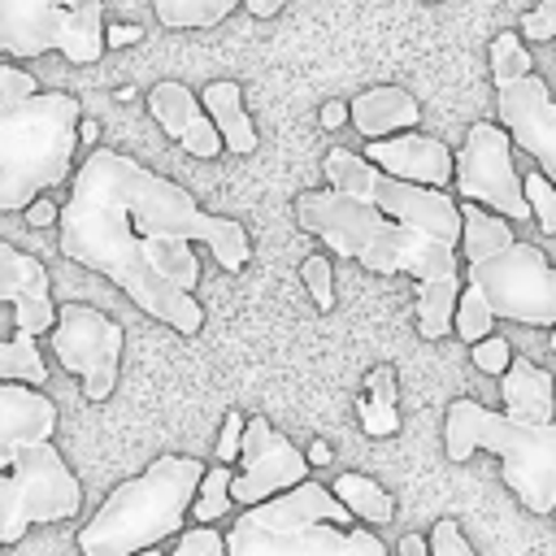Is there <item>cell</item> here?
Segmentation results:
<instances>
[{
	"label": "cell",
	"mask_w": 556,
	"mask_h": 556,
	"mask_svg": "<svg viewBox=\"0 0 556 556\" xmlns=\"http://www.w3.org/2000/svg\"><path fill=\"white\" fill-rule=\"evenodd\" d=\"M191 243H208L226 274L252 261L243 222L200 208L182 182L117 148H91L70 178V200L56 204L61 256L104 274L139 313L178 334L204 330V308L195 300L200 256Z\"/></svg>",
	"instance_id": "obj_1"
},
{
	"label": "cell",
	"mask_w": 556,
	"mask_h": 556,
	"mask_svg": "<svg viewBox=\"0 0 556 556\" xmlns=\"http://www.w3.org/2000/svg\"><path fill=\"white\" fill-rule=\"evenodd\" d=\"M326 187L295 195V222L334 256L369 274H408L417 282V334L443 339L460 291V213L452 191L387 178L352 148L321 161Z\"/></svg>",
	"instance_id": "obj_2"
},
{
	"label": "cell",
	"mask_w": 556,
	"mask_h": 556,
	"mask_svg": "<svg viewBox=\"0 0 556 556\" xmlns=\"http://www.w3.org/2000/svg\"><path fill=\"white\" fill-rule=\"evenodd\" d=\"M52 434L56 404L43 387L0 382V547H13L35 526L70 521L83 508V482Z\"/></svg>",
	"instance_id": "obj_3"
},
{
	"label": "cell",
	"mask_w": 556,
	"mask_h": 556,
	"mask_svg": "<svg viewBox=\"0 0 556 556\" xmlns=\"http://www.w3.org/2000/svg\"><path fill=\"white\" fill-rule=\"evenodd\" d=\"M78 148V100L39 91L30 70L0 65V213L26 208L70 178Z\"/></svg>",
	"instance_id": "obj_4"
},
{
	"label": "cell",
	"mask_w": 556,
	"mask_h": 556,
	"mask_svg": "<svg viewBox=\"0 0 556 556\" xmlns=\"http://www.w3.org/2000/svg\"><path fill=\"white\" fill-rule=\"evenodd\" d=\"M460 213V239H456V261H465V282L482 291L491 317L500 321H521L534 330L556 326V269L543 243L517 239L513 222L456 200Z\"/></svg>",
	"instance_id": "obj_5"
},
{
	"label": "cell",
	"mask_w": 556,
	"mask_h": 556,
	"mask_svg": "<svg viewBox=\"0 0 556 556\" xmlns=\"http://www.w3.org/2000/svg\"><path fill=\"white\" fill-rule=\"evenodd\" d=\"M222 539L226 556H391L382 534L352 521L317 478L243 508Z\"/></svg>",
	"instance_id": "obj_6"
},
{
	"label": "cell",
	"mask_w": 556,
	"mask_h": 556,
	"mask_svg": "<svg viewBox=\"0 0 556 556\" xmlns=\"http://www.w3.org/2000/svg\"><path fill=\"white\" fill-rule=\"evenodd\" d=\"M200 473H204V460L195 456H178V452L156 456L148 469H139L135 478L117 482L104 495V504L78 530V552L135 556L139 547H161L182 530Z\"/></svg>",
	"instance_id": "obj_7"
},
{
	"label": "cell",
	"mask_w": 556,
	"mask_h": 556,
	"mask_svg": "<svg viewBox=\"0 0 556 556\" xmlns=\"http://www.w3.org/2000/svg\"><path fill=\"white\" fill-rule=\"evenodd\" d=\"M443 447L460 465L473 452H491L500 460L504 486L539 517L556 508V421H517L469 395L447 404Z\"/></svg>",
	"instance_id": "obj_8"
},
{
	"label": "cell",
	"mask_w": 556,
	"mask_h": 556,
	"mask_svg": "<svg viewBox=\"0 0 556 556\" xmlns=\"http://www.w3.org/2000/svg\"><path fill=\"white\" fill-rule=\"evenodd\" d=\"M0 52L13 61L61 52L91 65L104 56V0H0Z\"/></svg>",
	"instance_id": "obj_9"
},
{
	"label": "cell",
	"mask_w": 556,
	"mask_h": 556,
	"mask_svg": "<svg viewBox=\"0 0 556 556\" xmlns=\"http://www.w3.org/2000/svg\"><path fill=\"white\" fill-rule=\"evenodd\" d=\"M0 304L13 308V334L0 339V382L43 387L48 361L39 352V334H48L56 304H52V274L35 252L0 239Z\"/></svg>",
	"instance_id": "obj_10"
},
{
	"label": "cell",
	"mask_w": 556,
	"mask_h": 556,
	"mask_svg": "<svg viewBox=\"0 0 556 556\" xmlns=\"http://www.w3.org/2000/svg\"><path fill=\"white\" fill-rule=\"evenodd\" d=\"M48 348H52L56 365L78 378V387L91 404H104L113 395L117 369H122V348H126L122 321H113L109 313H100L91 304H61L48 326Z\"/></svg>",
	"instance_id": "obj_11"
},
{
	"label": "cell",
	"mask_w": 556,
	"mask_h": 556,
	"mask_svg": "<svg viewBox=\"0 0 556 556\" xmlns=\"http://www.w3.org/2000/svg\"><path fill=\"white\" fill-rule=\"evenodd\" d=\"M452 187H456V200L482 204L508 222L530 217L521 195V174L513 165V139L486 117L465 130V143L452 156Z\"/></svg>",
	"instance_id": "obj_12"
},
{
	"label": "cell",
	"mask_w": 556,
	"mask_h": 556,
	"mask_svg": "<svg viewBox=\"0 0 556 556\" xmlns=\"http://www.w3.org/2000/svg\"><path fill=\"white\" fill-rule=\"evenodd\" d=\"M235 460H239V469L230 473V504H243V508L291 491L313 469L304 460V452L282 430H274V421L261 417V413L243 417V434H239V456Z\"/></svg>",
	"instance_id": "obj_13"
},
{
	"label": "cell",
	"mask_w": 556,
	"mask_h": 556,
	"mask_svg": "<svg viewBox=\"0 0 556 556\" xmlns=\"http://www.w3.org/2000/svg\"><path fill=\"white\" fill-rule=\"evenodd\" d=\"M495 87V113L500 130L539 161V174H556V104L547 91V78L526 70L508 78H491Z\"/></svg>",
	"instance_id": "obj_14"
},
{
	"label": "cell",
	"mask_w": 556,
	"mask_h": 556,
	"mask_svg": "<svg viewBox=\"0 0 556 556\" xmlns=\"http://www.w3.org/2000/svg\"><path fill=\"white\" fill-rule=\"evenodd\" d=\"M361 156L374 169H382L387 178H400V182H413V187H434V191L452 187V148L434 135H421L417 126L382 135V139H365Z\"/></svg>",
	"instance_id": "obj_15"
},
{
	"label": "cell",
	"mask_w": 556,
	"mask_h": 556,
	"mask_svg": "<svg viewBox=\"0 0 556 556\" xmlns=\"http://www.w3.org/2000/svg\"><path fill=\"white\" fill-rule=\"evenodd\" d=\"M148 113L156 117V126L182 148V152H191V156H200V161H213L217 152H226L222 148V139H217V130H213V122H208V113L200 109V96L187 87V83H174V78H161V83H152L148 87Z\"/></svg>",
	"instance_id": "obj_16"
},
{
	"label": "cell",
	"mask_w": 556,
	"mask_h": 556,
	"mask_svg": "<svg viewBox=\"0 0 556 556\" xmlns=\"http://www.w3.org/2000/svg\"><path fill=\"white\" fill-rule=\"evenodd\" d=\"M348 117H352L356 135L382 139V135H395V130H413L417 117H421V104L408 87L382 83V87H369L356 100H348Z\"/></svg>",
	"instance_id": "obj_17"
},
{
	"label": "cell",
	"mask_w": 556,
	"mask_h": 556,
	"mask_svg": "<svg viewBox=\"0 0 556 556\" xmlns=\"http://www.w3.org/2000/svg\"><path fill=\"white\" fill-rule=\"evenodd\" d=\"M500 400H504V417L552 421V413H556V404H552V374L543 365H534L530 356H513L508 369L500 374Z\"/></svg>",
	"instance_id": "obj_18"
},
{
	"label": "cell",
	"mask_w": 556,
	"mask_h": 556,
	"mask_svg": "<svg viewBox=\"0 0 556 556\" xmlns=\"http://www.w3.org/2000/svg\"><path fill=\"white\" fill-rule=\"evenodd\" d=\"M200 109L208 113V122H213V130H217V139H222L226 152H235V156L256 152V126H252V117L243 109V87L235 78L208 83L200 91Z\"/></svg>",
	"instance_id": "obj_19"
},
{
	"label": "cell",
	"mask_w": 556,
	"mask_h": 556,
	"mask_svg": "<svg viewBox=\"0 0 556 556\" xmlns=\"http://www.w3.org/2000/svg\"><path fill=\"white\" fill-rule=\"evenodd\" d=\"M330 495L348 508L352 521L369 526V530H382L391 517H395V500L382 482H374L369 473H356V469H343L334 482H330Z\"/></svg>",
	"instance_id": "obj_20"
},
{
	"label": "cell",
	"mask_w": 556,
	"mask_h": 556,
	"mask_svg": "<svg viewBox=\"0 0 556 556\" xmlns=\"http://www.w3.org/2000/svg\"><path fill=\"white\" fill-rule=\"evenodd\" d=\"M400 391H395V369L391 365H374L365 374V387L356 395V417H361V430L369 439H391L400 430V408H395Z\"/></svg>",
	"instance_id": "obj_21"
},
{
	"label": "cell",
	"mask_w": 556,
	"mask_h": 556,
	"mask_svg": "<svg viewBox=\"0 0 556 556\" xmlns=\"http://www.w3.org/2000/svg\"><path fill=\"white\" fill-rule=\"evenodd\" d=\"M239 9V0H152V13L165 30H200L217 26Z\"/></svg>",
	"instance_id": "obj_22"
},
{
	"label": "cell",
	"mask_w": 556,
	"mask_h": 556,
	"mask_svg": "<svg viewBox=\"0 0 556 556\" xmlns=\"http://www.w3.org/2000/svg\"><path fill=\"white\" fill-rule=\"evenodd\" d=\"M230 465H204V473H200V482H195V495H191V504H187V517L195 521V526H213V521H222L235 504H230Z\"/></svg>",
	"instance_id": "obj_23"
},
{
	"label": "cell",
	"mask_w": 556,
	"mask_h": 556,
	"mask_svg": "<svg viewBox=\"0 0 556 556\" xmlns=\"http://www.w3.org/2000/svg\"><path fill=\"white\" fill-rule=\"evenodd\" d=\"M491 326H495V317H491L482 291L469 287V282H460L456 304H452V330H456V339L460 343H478L482 334H491Z\"/></svg>",
	"instance_id": "obj_24"
},
{
	"label": "cell",
	"mask_w": 556,
	"mask_h": 556,
	"mask_svg": "<svg viewBox=\"0 0 556 556\" xmlns=\"http://www.w3.org/2000/svg\"><path fill=\"white\" fill-rule=\"evenodd\" d=\"M521 195H526V208L539 222L543 239H552L556 235V191H552V178L539 174V169L534 174H521Z\"/></svg>",
	"instance_id": "obj_25"
},
{
	"label": "cell",
	"mask_w": 556,
	"mask_h": 556,
	"mask_svg": "<svg viewBox=\"0 0 556 556\" xmlns=\"http://www.w3.org/2000/svg\"><path fill=\"white\" fill-rule=\"evenodd\" d=\"M486 61H491V78H508V74L534 70V61H530V52H526L517 30H500L491 39V48H486Z\"/></svg>",
	"instance_id": "obj_26"
},
{
	"label": "cell",
	"mask_w": 556,
	"mask_h": 556,
	"mask_svg": "<svg viewBox=\"0 0 556 556\" xmlns=\"http://www.w3.org/2000/svg\"><path fill=\"white\" fill-rule=\"evenodd\" d=\"M165 556H226V539L217 526H182L174 534V552Z\"/></svg>",
	"instance_id": "obj_27"
},
{
	"label": "cell",
	"mask_w": 556,
	"mask_h": 556,
	"mask_svg": "<svg viewBox=\"0 0 556 556\" xmlns=\"http://www.w3.org/2000/svg\"><path fill=\"white\" fill-rule=\"evenodd\" d=\"M300 278H304L313 304H317L321 313H330V308H334V269H330V261L313 252V256L300 265Z\"/></svg>",
	"instance_id": "obj_28"
},
{
	"label": "cell",
	"mask_w": 556,
	"mask_h": 556,
	"mask_svg": "<svg viewBox=\"0 0 556 556\" xmlns=\"http://www.w3.org/2000/svg\"><path fill=\"white\" fill-rule=\"evenodd\" d=\"M426 547H430V556H478L456 517H439L426 534Z\"/></svg>",
	"instance_id": "obj_29"
},
{
	"label": "cell",
	"mask_w": 556,
	"mask_h": 556,
	"mask_svg": "<svg viewBox=\"0 0 556 556\" xmlns=\"http://www.w3.org/2000/svg\"><path fill=\"white\" fill-rule=\"evenodd\" d=\"M469 356H473V365L482 369V374H491V378H500L504 369H508V361H513V343L504 339V334H482L478 343H469Z\"/></svg>",
	"instance_id": "obj_30"
},
{
	"label": "cell",
	"mask_w": 556,
	"mask_h": 556,
	"mask_svg": "<svg viewBox=\"0 0 556 556\" xmlns=\"http://www.w3.org/2000/svg\"><path fill=\"white\" fill-rule=\"evenodd\" d=\"M552 35H556V0H539L534 9L521 13V39L547 43Z\"/></svg>",
	"instance_id": "obj_31"
},
{
	"label": "cell",
	"mask_w": 556,
	"mask_h": 556,
	"mask_svg": "<svg viewBox=\"0 0 556 556\" xmlns=\"http://www.w3.org/2000/svg\"><path fill=\"white\" fill-rule=\"evenodd\" d=\"M239 434H243V413H239V408H230V413L222 417V430H217V447H213L217 465H235V456H239Z\"/></svg>",
	"instance_id": "obj_32"
},
{
	"label": "cell",
	"mask_w": 556,
	"mask_h": 556,
	"mask_svg": "<svg viewBox=\"0 0 556 556\" xmlns=\"http://www.w3.org/2000/svg\"><path fill=\"white\" fill-rule=\"evenodd\" d=\"M139 39H143L139 26H126V22L104 26V48H126V43H139Z\"/></svg>",
	"instance_id": "obj_33"
},
{
	"label": "cell",
	"mask_w": 556,
	"mask_h": 556,
	"mask_svg": "<svg viewBox=\"0 0 556 556\" xmlns=\"http://www.w3.org/2000/svg\"><path fill=\"white\" fill-rule=\"evenodd\" d=\"M22 213H26V222H30V226H52V222H56V204H52L48 195H35Z\"/></svg>",
	"instance_id": "obj_34"
},
{
	"label": "cell",
	"mask_w": 556,
	"mask_h": 556,
	"mask_svg": "<svg viewBox=\"0 0 556 556\" xmlns=\"http://www.w3.org/2000/svg\"><path fill=\"white\" fill-rule=\"evenodd\" d=\"M317 122H321L326 130H339V126L348 122V104H343V100H326L321 113H317Z\"/></svg>",
	"instance_id": "obj_35"
},
{
	"label": "cell",
	"mask_w": 556,
	"mask_h": 556,
	"mask_svg": "<svg viewBox=\"0 0 556 556\" xmlns=\"http://www.w3.org/2000/svg\"><path fill=\"white\" fill-rule=\"evenodd\" d=\"M400 556H430V547H426V534H417V530L400 534Z\"/></svg>",
	"instance_id": "obj_36"
},
{
	"label": "cell",
	"mask_w": 556,
	"mask_h": 556,
	"mask_svg": "<svg viewBox=\"0 0 556 556\" xmlns=\"http://www.w3.org/2000/svg\"><path fill=\"white\" fill-rule=\"evenodd\" d=\"M239 4H243L252 17H274V13L282 9V0H239Z\"/></svg>",
	"instance_id": "obj_37"
},
{
	"label": "cell",
	"mask_w": 556,
	"mask_h": 556,
	"mask_svg": "<svg viewBox=\"0 0 556 556\" xmlns=\"http://www.w3.org/2000/svg\"><path fill=\"white\" fill-rule=\"evenodd\" d=\"M304 460H308V465H326V460H330V443H321V439H313V447L304 452Z\"/></svg>",
	"instance_id": "obj_38"
},
{
	"label": "cell",
	"mask_w": 556,
	"mask_h": 556,
	"mask_svg": "<svg viewBox=\"0 0 556 556\" xmlns=\"http://www.w3.org/2000/svg\"><path fill=\"white\" fill-rule=\"evenodd\" d=\"M78 135H83V139H96V122H83V117H78Z\"/></svg>",
	"instance_id": "obj_39"
},
{
	"label": "cell",
	"mask_w": 556,
	"mask_h": 556,
	"mask_svg": "<svg viewBox=\"0 0 556 556\" xmlns=\"http://www.w3.org/2000/svg\"><path fill=\"white\" fill-rule=\"evenodd\" d=\"M135 556H165V547H139Z\"/></svg>",
	"instance_id": "obj_40"
},
{
	"label": "cell",
	"mask_w": 556,
	"mask_h": 556,
	"mask_svg": "<svg viewBox=\"0 0 556 556\" xmlns=\"http://www.w3.org/2000/svg\"><path fill=\"white\" fill-rule=\"evenodd\" d=\"M426 4H439V0H426Z\"/></svg>",
	"instance_id": "obj_41"
}]
</instances>
